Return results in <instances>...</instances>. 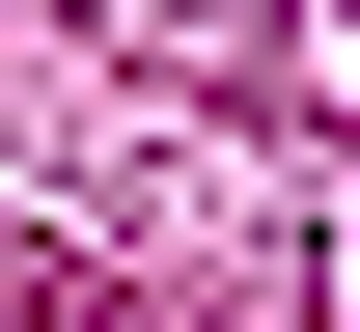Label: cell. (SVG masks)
Returning a JSON list of instances; mask_svg holds the SVG:
<instances>
[{"label": "cell", "instance_id": "6da1fadb", "mask_svg": "<svg viewBox=\"0 0 360 332\" xmlns=\"http://www.w3.org/2000/svg\"><path fill=\"white\" fill-rule=\"evenodd\" d=\"M0 332H56V277H28V249H0Z\"/></svg>", "mask_w": 360, "mask_h": 332}]
</instances>
